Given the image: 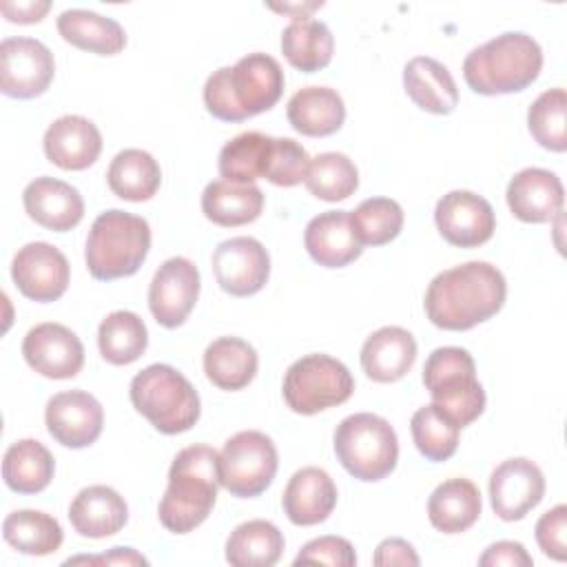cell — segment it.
Returning a JSON list of instances; mask_svg holds the SVG:
<instances>
[{
	"mask_svg": "<svg viewBox=\"0 0 567 567\" xmlns=\"http://www.w3.org/2000/svg\"><path fill=\"white\" fill-rule=\"evenodd\" d=\"M503 272L487 261H465L439 272L425 290V315L441 330H470L505 303Z\"/></svg>",
	"mask_w": 567,
	"mask_h": 567,
	"instance_id": "1",
	"label": "cell"
},
{
	"mask_svg": "<svg viewBox=\"0 0 567 567\" xmlns=\"http://www.w3.org/2000/svg\"><path fill=\"white\" fill-rule=\"evenodd\" d=\"M281 64L268 53H248L235 66L213 71L204 84L208 113L224 122H244L272 109L284 93Z\"/></svg>",
	"mask_w": 567,
	"mask_h": 567,
	"instance_id": "2",
	"label": "cell"
},
{
	"mask_svg": "<svg viewBox=\"0 0 567 567\" xmlns=\"http://www.w3.org/2000/svg\"><path fill=\"white\" fill-rule=\"evenodd\" d=\"M221 485L219 452L210 445H188L179 450L168 470V487L159 501V523L173 534H188L199 527Z\"/></svg>",
	"mask_w": 567,
	"mask_h": 567,
	"instance_id": "3",
	"label": "cell"
},
{
	"mask_svg": "<svg viewBox=\"0 0 567 567\" xmlns=\"http://www.w3.org/2000/svg\"><path fill=\"white\" fill-rule=\"evenodd\" d=\"M540 69V44L523 31H505L463 60V78L478 95L518 93L538 78Z\"/></svg>",
	"mask_w": 567,
	"mask_h": 567,
	"instance_id": "4",
	"label": "cell"
},
{
	"mask_svg": "<svg viewBox=\"0 0 567 567\" xmlns=\"http://www.w3.org/2000/svg\"><path fill=\"white\" fill-rule=\"evenodd\" d=\"M151 248V226L144 217L111 208L91 224L84 259L93 279L113 281L140 270Z\"/></svg>",
	"mask_w": 567,
	"mask_h": 567,
	"instance_id": "5",
	"label": "cell"
},
{
	"mask_svg": "<svg viewBox=\"0 0 567 567\" xmlns=\"http://www.w3.org/2000/svg\"><path fill=\"white\" fill-rule=\"evenodd\" d=\"M128 394L133 408L162 434L190 430L202 412L195 385L166 363H153L137 372Z\"/></svg>",
	"mask_w": 567,
	"mask_h": 567,
	"instance_id": "6",
	"label": "cell"
},
{
	"mask_svg": "<svg viewBox=\"0 0 567 567\" xmlns=\"http://www.w3.org/2000/svg\"><path fill=\"white\" fill-rule=\"evenodd\" d=\"M423 385L432 403L458 427L474 423L485 410V390L465 348L443 346L432 350L423 365Z\"/></svg>",
	"mask_w": 567,
	"mask_h": 567,
	"instance_id": "7",
	"label": "cell"
},
{
	"mask_svg": "<svg viewBox=\"0 0 567 567\" xmlns=\"http://www.w3.org/2000/svg\"><path fill=\"white\" fill-rule=\"evenodd\" d=\"M334 452L350 476L374 483L396 467L399 439L383 416L357 412L337 425Z\"/></svg>",
	"mask_w": 567,
	"mask_h": 567,
	"instance_id": "8",
	"label": "cell"
},
{
	"mask_svg": "<svg viewBox=\"0 0 567 567\" xmlns=\"http://www.w3.org/2000/svg\"><path fill=\"white\" fill-rule=\"evenodd\" d=\"M354 379L350 370L330 354H306L284 374V401L297 414H317L341 405L352 396Z\"/></svg>",
	"mask_w": 567,
	"mask_h": 567,
	"instance_id": "9",
	"label": "cell"
},
{
	"mask_svg": "<svg viewBox=\"0 0 567 567\" xmlns=\"http://www.w3.org/2000/svg\"><path fill=\"white\" fill-rule=\"evenodd\" d=\"M277 465L279 456L270 436L259 430L237 432L219 452L221 487L237 498H255L268 489Z\"/></svg>",
	"mask_w": 567,
	"mask_h": 567,
	"instance_id": "10",
	"label": "cell"
},
{
	"mask_svg": "<svg viewBox=\"0 0 567 567\" xmlns=\"http://www.w3.org/2000/svg\"><path fill=\"white\" fill-rule=\"evenodd\" d=\"M55 73L53 53L35 38H4L0 42V91L16 100L42 95Z\"/></svg>",
	"mask_w": 567,
	"mask_h": 567,
	"instance_id": "11",
	"label": "cell"
},
{
	"mask_svg": "<svg viewBox=\"0 0 567 567\" xmlns=\"http://www.w3.org/2000/svg\"><path fill=\"white\" fill-rule=\"evenodd\" d=\"M11 277L27 299L47 303L66 292L71 268L60 248L47 241H31L16 252Z\"/></svg>",
	"mask_w": 567,
	"mask_h": 567,
	"instance_id": "12",
	"label": "cell"
},
{
	"mask_svg": "<svg viewBox=\"0 0 567 567\" xmlns=\"http://www.w3.org/2000/svg\"><path fill=\"white\" fill-rule=\"evenodd\" d=\"M434 221L441 237L458 248L485 244L496 228L492 204L472 190H450L434 208Z\"/></svg>",
	"mask_w": 567,
	"mask_h": 567,
	"instance_id": "13",
	"label": "cell"
},
{
	"mask_svg": "<svg viewBox=\"0 0 567 567\" xmlns=\"http://www.w3.org/2000/svg\"><path fill=\"white\" fill-rule=\"evenodd\" d=\"M213 272L219 288L233 297L259 292L270 275V257L255 237H230L213 252Z\"/></svg>",
	"mask_w": 567,
	"mask_h": 567,
	"instance_id": "14",
	"label": "cell"
},
{
	"mask_svg": "<svg viewBox=\"0 0 567 567\" xmlns=\"http://www.w3.org/2000/svg\"><path fill=\"white\" fill-rule=\"evenodd\" d=\"M199 297V270L186 257L166 259L148 286V308L164 328L182 326Z\"/></svg>",
	"mask_w": 567,
	"mask_h": 567,
	"instance_id": "15",
	"label": "cell"
},
{
	"mask_svg": "<svg viewBox=\"0 0 567 567\" xmlns=\"http://www.w3.org/2000/svg\"><path fill=\"white\" fill-rule=\"evenodd\" d=\"M543 496L545 476L540 467L525 456L503 461L489 476V501L501 520L512 523L525 518Z\"/></svg>",
	"mask_w": 567,
	"mask_h": 567,
	"instance_id": "16",
	"label": "cell"
},
{
	"mask_svg": "<svg viewBox=\"0 0 567 567\" xmlns=\"http://www.w3.org/2000/svg\"><path fill=\"white\" fill-rule=\"evenodd\" d=\"M44 423L60 445L80 450L95 443L102 434L104 410L93 394L84 390H66L47 401Z\"/></svg>",
	"mask_w": 567,
	"mask_h": 567,
	"instance_id": "17",
	"label": "cell"
},
{
	"mask_svg": "<svg viewBox=\"0 0 567 567\" xmlns=\"http://www.w3.org/2000/svg\"><path fill=\"white\" fill-rule=\"evenodd\" d=\"M22 357L29 368L47 379H71L84 365V346L66 326L47 321L24 334Z\"/></svg>",
	"mask_w": 567,
	"mask_h": 567,
	"instance_id": "18",
	"label": "cell"
},
{
	"mask_svg": "<svg viewBox=\"0 0 567 567\" xmlns=\"http://www.w3.org/2000/svg\"><path fill=\"white\" fill-rule=\"evenodd\" d=\"M505 197L514 217L527 224H545L560 215L565 188L556 173L529 166L509 179Z\"/></svg>",
	"mask_w": 567,
	"mask_h": 567,
	"instance_id": "19",
	"label": "cell"
},
{
	"mask_svg": "<svg viewBox=\"0 0 567 567\" xmlns=\"http://www.w3.org/2000/svg\"><path fill=\"white\" fill-rule=\"evenodd\" d=\"M303 246L323 268H343L363 252L348 210H326L312 217L303 233Z\"/></svg>",
	"mask_w": 567,
	"mask_h": 567,
	"instance_id": "20",
	"label": "cell"
},
{
	"mask_svg": "<svg viewBox=\"0 0 567 567\" xmlns=\"http://www.w3.org/2000/svg\"><path fill=\"white\" fill-rule=\"evenodd\" d=\"M44 155L64 171H84L102 153L100 128L82 115H62L44 131Z\"/></svg>",
	"mask_w": 567,
	"mask_h": 567,
	"instance_id": "21",
	"label": "cell"
},
{
	"mask_svg": "<svg viewBox=\"0 0 567 567\" xmlns=\"http://www.w3.org/2000/svg\"><path fill=\"white\" fill-rule=\"evenodd\" d=\"M27 215L42 228L66 233L84 217V199L80 190L55 177H35L22 190Z\"/></svg>",
	"mask_w": 567,
	"mask_h": 567,
	"instance_id": "22",
	"label": "cell"
},
{
	"mask_svg": "<svg viewBox=\"0 0 567 567\" xmlns=\"http://www.w3.org/2000/svg\"><path fill=\"white\" fill-rule=\"evenodd\" d=\"M281 505L295 525L308 527L323 523L337 505V485L326 470L312 465L301 467L290 476Z\"/></svg>",
	"mask_w": 567,
	"mask_h": 567,
	"instance_id": "23",
	"label": "cell"
},
{
	"mask_svg": "<svg viewBox=\"0 0 567 567\" xmlns=\"http://www.w3.org/2000/svg\"><path fill=\"white\" fill-rule=\"evenodd\" d=\"M416 361V341L401 326L374 330L361 346V368L377 383L403 379Z\"/></svg>",
	"mask_w": 567,
	"mask_h": 567,
	"instance_id": "24",
	"label": "cell"
},
{
	"mask_svg": "<svg viewBox=\"0 0 567 567\" xmlns=\"http://www.w3.org/2000/svg\"><path fill=\"white\" fill-rule=\"evenodd\" d=\"M69 520L84 538H106L126 525L128 507L113 487L89 485L71 501Z\"/></svg>",
	"mask_w": 567,
	"mask_h": 567,
	"instance_id": "25",
	"label": "cell"
},
{
	"mask_svg": "<svg viewBox=\"0 0 567 567\" xmlns=\"http://www.w3.org/2000/svg\"><path fill=\"white\" fill-rule=\"evenodd\" d=\"M403 86L419 109L434 115H447L458 104V89L452 73L445 64L427 55L408 60L403 66Z\"/></svg>",
	"mask_w": 567,
	"mask_h": 567,
	"instance_id": "26",
	"label": "cell"
},
{
	"mask_svg": "<svg viewBox=\"0 0 567 567\" xmlns=\"http://www.w3.org/2000/svg\"><path fill=\"white\" fill-rule=\"evenodd\" d=\"M290 126L308 137H326L341 128L346 120V104L330 86H303L286 109Z\"/></svg>",
	"mask_w": 567,
	"mask_h": 567,
	"instance_id": "27",
	"label": "cell"
},
{
	"mask_svg": "<svg viewBox=\"0 0 567 567\" xmlns=\"http://www.w3.org/2000/svg\"><path fill=\"white\" fill-rule=\"evenodd\" d=\"M481 492L467 478H447L427 498V518L443 534H461L481 516Z\"/></svg>",
	"mask_w": 567,
	"mask_h": 567,
	"instance_id": "28",
	"label": "cell"
},
{
	"mask_svg": "<svg viewBox=\"0 0 567 567\" xmlns=\"http://www.w3.org/2000/svg\"><path fill=\"white\" fill-rule=\"evenodd\" d=\"M264 210V193L255 184H235L215 179L202 193V213L217 226H244Z\"/></svg>",
	"mask_w": 567,
	"mask_h": 567,
	"instance_id": "29",
	"label": "cell"
},
{
	"mask_svg": "<svg viewBox=\"0 0 567 567\" xmlns=\"http://www.w3.org/2000/svg\"><path fill=\"white\" fill-rule=\"evenodd\" d=\"M257 350L239 337H219L204 350V372L219 390H241L257 374Z\"/></svg>",
	"mask_w": 567,
	"mask_h": 567,
	"instance_id": "30",
	"label": "cell"
},
{
	"mask_svg": "<svg viewBox=\"0 0 567 567\" xmlns=\"http://www.w3.org/2000/svg\"><path fill=\"white\" fill-rule=\"evenodd\" d=\"M58 31L69 44L97 55H115L126 47L122 24L89 9L62 11L58 16Z\"/></svg>",
	"mask_w": 567,
	"mask_h": 567,
	"instance_id": "31",
	"label": "cell"
},
{
	"mask_svg": "<svg viewBox=\"0 0 567 567\" xmlns=\"http://www.w3.org/2000/svg\"><path fill=\"white\" fill-rule=\"evenodd\" d=\"M281 53L295 69L315 73L330 64L334 53V38L326 22L310 16L295 18L281 31Z\"/></svg>",
	"mask_w": 567,
	"mask_h": 567,
	"instance_id": "32",
	"label": "cell"
},
{
	"mask_svg": "<svg viewBox=\"0 0 567 567\" xmlns=\"http://www.w3.org/2000/svg\"><path fill=\"white\" fill-rule=\"evenodd\" d=\"M53 472V454L35 439H20L4 452L2 478L7 487L18 494L42 492L51 483Z\"/></svg>",
	"mask_w": 567,
	"mask_h": 567,
	"instance_id": "33",
	"label": "cell"
},
{
	"mask_svg": "<svg viewBox=\"0 0 567 567\" xmlns=\"http://www.w3.org/2000/svg\"><path fill=\"white\" fill-rule=\"evenodd\" d=\"M106 182L120 199L146 202L157 193L162 171L151 153L142 148H124L111 159Z\"/></svg>",
	"mask_w": 567,
	"mask_h": 567,
	"instance_id": "34",
	"label": "cell"
},
{
	"mask_svg": "<svg viewBox=\"0 0 567 567\" xmlns=\"http://www.w3.org/2000/svg\"><path fill=\"white\" fill-rule=\"evenodd\" d=\"M284 554V534L264 518L237 525L226 540V560L233 567H272Z\"/></svg>",
	"mask_w": 567,
	"mask_h": 567,
	"instance_id": "35",
	"label": "cell"
},
{
	"mask_svg": "<svg viewBox=\"0 0 567 567\" xmlns=\"http://www.w3.org/2000/svg\"><path fill=\"white\" fill-rule=\"evenodd\" d=\"M148 346V332L140 315L115 310L106 315L97 328V348L104 361L128 365L137 361Z\"/></svg>",
	"mask_w": 567,
	"mask_h": 567,
	"instance_id": "36",
	"label": "cell"
},
{
	"mask_svg": "<svg viewBox=\"0 0 567 567\" xmlns=\"http://www.w3.org/2000/svg\"><path fill=\"white\" fill-rule=\"evenodd\" d=\"M2 536L13 549L29 556L55 554L64 538L60 523L40 509L11 512L2 523Z\"/></svg>",
	"mask_w": 567,
	"mask_h": 567,
	"instance_id": "37",
	"label": "cell"
},
{
	"mask_svg": "<svg viewBox=\"0 0 567 567\" xmlns=\"http://www.w3.org/2000/svg\"><path fill=\"white\" fill-rule=\"evenodd\" d=\"M272 137L259 131H246L226 142L219 151V175L235 184H252L264 177Z\"/></svg>",
	"mask_w": 567,
	"mask_h": 567,
	"instance_id": "38",
	"label": "cell"
},
{
	"mask_svg": "<svg viewBox=\"0 0 567 567\" xmlns=\"http://www.w3.org/2000/svg\"><path fill=\"white\" fill-rule=\"evenodd\" d=\"M306 188L323 202L348 199L359 186V171L343 153H319L310 157L306 173Z\"/></svg>",
	"mask_w": 567,
	"mask_h": 567,
	"instance_id": "39",
	"label": "cell"
},
{
	"mask_svg": "<svg viewBox=\"0 0 567 567\" xmlns=\"http://www.w3.org/2000/svg\"><path fill=\"white\" fill-rule=\"evenodd\" d=\"M532 137L547 151L567 148V93L563 86L543 91L527 111Z\"/></svg>",
	"mask_w": 567,
	"mask_h": 567,
	"instance_id": "40",
	"label": "cell"
},
{
	"mask_svg": "<svg viewBox=\"0 0 567 567\" xmlns=\"http://www.w3.org/2000/svg\"><path fill=\"white\" fill-rule=\"evenodd\" d=\"M458 425H454L434 403L419 408L412 414L410 432L416 450L434 463L447 461L458 447Z\"/></svg>",
	"mask_w": 567,
	"mask_h": 567,
	"instance_id": "41",
	"label": "cell"
},
{
	"mask_svg": "<svg viewBox=\"0 0 567 567\" xmlns=\"http://www.w3.org/2000/svg\"><path fill=\"white\" fill-rule=\"evenodd\" d=\"M350 215L363 246L390 244L403 228V208L390 197L363 199Z\"/></svg>",
	"mask_w": 567,
	"mask_h": 567,
	"instance_id": "42",
	"label": "cell"
},
{
	"mask_svg": "<svg viewBox=\"0 0 567 567\" xmlns=\"http://www.w3.org/2000/svg\"><path fill=\"white\" fill-rule=\"evenodd\" d=\"M310 166L308 151L290 137H272L264 179L275 186H297L306 179Z\"/></svg>",
	"mask_w": 567,
	"mask_h": 567,
	"instance_id": "43",
	"label": "cell"
},
{
	"mask_svg": "<svg viewBox=\"0 0 567 567\" xmlns=\"http://www.w3.org/2000/svg\"><path fill=\"white\" fill-rule=\"evenodd\" d=\"M295 565H330V567H352L357 565V554L350 540L341 536H319L308 540L292 560Z\"/></svg>",
	"mask_w": 567,
	"mask_h": 567,
	"instance_id": "44",
	"label": "cell"
},
{
	"mask_svg": "<svg viewBox=\"0 0 567 567\" xmlns=\"http://www.w3.org/2000/svg\"><path fill=\"white\" fill-rule=\"evenodd\" d=\"M536 543L543 549L545 556L554 560L567 558V545H565V532H567V507L560 503L545 512L536 523Z\"/></svg>",
	"mask_w": 567,
	"mask_h": 567,
	"instance_id": "45",
	"label": "cell"
},
{
	"mask_svg": "<svg viewBox=\"0 0 567 567\" xmlns=\"http://www.w3.org/2000/svg\"><path fill=\"white\" fill-rule=\"evenodd\" d=\"M481 567H532L534 560L516 540H498L489 545L478 558Z\"/></svg>",
	"mask_w": 567,
	"mask_h": 567,
	"instance_id": "46",
	"label": "cell"
},
{
	"mask_svg": "<svg viewBox=\"0 0 567 567\" xmlns=\"http://www.w3.org/2000/svg\"><path fill=\"white\" fill-rule=\"evenodd\" d=\"M372 563L377 567H390V565H419L421 558L414 551V547L403 538H385L374 549Z\"/></svg>",
	"mask_w": 567,
	"mask_h": 567,
	"instance_id": "47",
	"label": "cell"
},
{
	"mask_svg": "<svg viewBox=\"0 0 567 567\" xmlns=\"http://www.w3.org/2000/svg\"><path fill=\"white\" fill-rule=\"evenodd\" d=\"M51 9L49 0H27V2H0V11L9 22L18 24H33L44 18V13Z\"/></svg>",
	"mask_w": 567,
	"mask_h": 567,
	"instance_id": "48",
	"label": "cell"
},
{
	"mask_svg": "<svg viewBox=\"0 0 567 567\" xmlns=\"http://www.w3.org/2000/svg\"><path fill=\"white\" fill-rule=\"evenodd\" d=\"M75 563H89V565H148V560L131 547H113L109 554L78 556V558L66 560V565H75Z\"/></svg>",
	"mask_w": 567,
	"mask_h": 567,
	"instance_id": "49",
	"label": "cell"
}]
</instances>
